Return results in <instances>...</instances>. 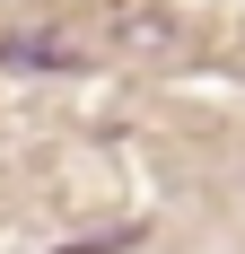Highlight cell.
Instances as JSON below:
<instances>
[{"instance_id": "obj_1", "label": "cell", "mask_w": 245, "mask_h": 254, "mask_svg": "<svg viewBox=\"0 0 245 254\" xmlns=\"http://www.w3.org/2000/svg\"><path fill=\"white\" fill-rule=\"evenodd\" d=\"M184 44V26L158 9V0H105L97 26H88V53H114V62H167V53Z\"/></svg>"}, {"instance_id": "obj_2", "label": "cell", "mask_w": 245, "mask_h": 254, "mask_svg": "<svg viewBox=\"0 0 245 254\" xmlns=\"http://www.w3.org/2000/svg\"><path fill=\"white\" fill-rule=\"evenodd\" d=\"M0 70H35V79H79L97 70V53L79 26H9L0 35Z\"/></svg>"}, {"instance_id": "obj_3", "label": "cell", "mask_w": 245, "mask_h": 254, "mask_svg": "<svg viewBox=\"0 0 245 254\" xmlns=\"http://www.w3.org/2000/svg\"><path fill=\"white\" fill-rule=\"evenodd\" d=\"M140 228H105V237H79V246H61V254H114V246H131Z\"/></svg>"}]
</instances>
